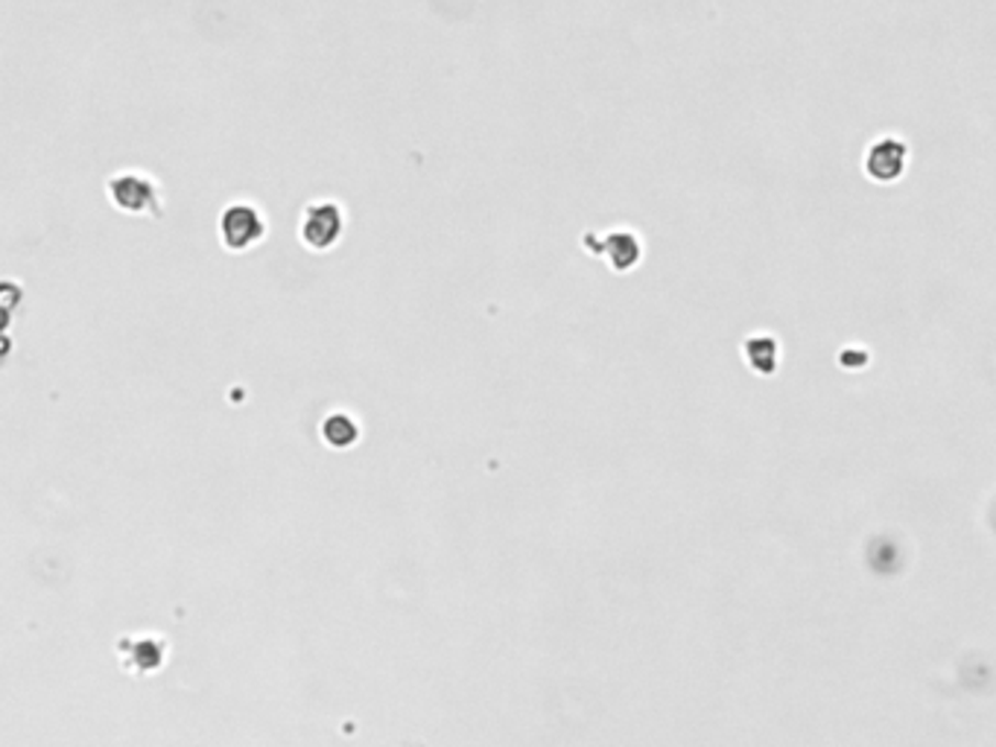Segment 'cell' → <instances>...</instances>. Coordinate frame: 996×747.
I'll list each match as a JSON object with an SVG mask.
<instances>
[{
    "mask_svg": "<svg viewBox=\"0 0 996 747\" xmlns=\"http://www.w3.org/2000/svg\"><path fill=\"white\" fill-rule=\"evenodd\" d=\"M348 228V213L336 199H313L301 208L299 243L316 255L333 252Z\"/></svg>",
    "mask_w": 996,
    "mask_h": 747,
    "instance_id": "obj_3",
    "label": "cell"
},
{
    "mask_svg": "<svg viewBox=\"0 0 996 747\" xmlns=\"http://www.w3.org/2000/svg\"><path fill=\"white\" fill-rule=\"evenodd\" d=\"M109 202L126 216H162V185L144 170H120L106 181Z\"/></svg>",
    "mask_w": 996,
    "mask_h": 747,
    "instance_id": "obj_2",
    "label": "cell"
},
{
    "mask_svg": "<svg viewBox=\"0 0 996 747\" xmlns=\"http://www.w3.org/2000/svg\"><path fill=\"white\" fill-rule=\"evenodd\" d=\"M217 234H220V246L229 255H246L255 246H261L269 234V222L261 204L237 199L222 208L220 220H217Z\"/></svg>",
    "mask_w": 996,
    "mask_h": 747,
    "instance_id": "obj_1",
    "label": "cell"
},
{
    "mask_svg": "<svg viewBox=\"0 0 996 747\" xmlns=\"http://www.w3.org/2000/svg\"><path fill=\"white\" fill-rule=\"evenodd\" d=\"M319 435H322L324 447H331V450H351L363 438V424L348 409H333L322 417Z\"/></svg>",
    "mask_w": 996,
    "mask_h": 747,
    "instance_id": "obj_7",
    "label": "cell"
},
{
    "mask_svg": "<svg viewBox=\"0 0 996 747\" xmlns=\"http://www.w3.org/2000/svg\"><path fill=\"white\" fill-rule=\"evenodd\" d=\"M120 669L132 674V678H150L155 671H162L170 657V643L162 634L153 631H135V634H123L114 646Z\"/></svg>",
    "mask_w": 996,
    "mask_h": 747,
    "instance_id": "obj_4",
    "label": "cell"
},
{
    "mask_svg": "<svg viewBox=\"0 0 996 747\" xmlns=\"http://www.w3.org/2000/svg\"><path fill=\"white\" fill-rule=\"evenodd\" d=\"M582 248L594 257L605 260L613 272H631L643 257V243H640L638 231L631 228H611V231H588L582 237Z\"/></svg>",
    "mask_w": 996,
    "mask_h": 747,
    "instance_id": "obj_5",
    "label": "cell"
},
{
    "mask_svg": "<svg viewBox=\"0 0 996 747\" xmlns=\"http://www.w3.org/2000/svg\"><path fill=\"white\" fill-rule=\"evenodd\" d=\"M906 170V144L897 137H879L868 146L865 172L874 181H895Z\"/></svg>",
    "mask_w": 996,
    "mask_h": 747,
    "instance_id": "obj_6",
    "label": "cell"
}]
</instances>
